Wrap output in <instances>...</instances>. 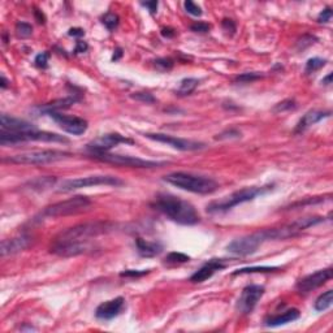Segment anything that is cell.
<instances>
[{"instance_id": "43", "label": "cell", "mask_w": 333, "mask_h": 333, "mask_svg": "<svg viewBox=\"0 0 333 333\" xmlns=\"http://www.w3.org/2000/svg\"><path fill=\"white\" fill-rule=\"evenodd\" d=\"M143 7H146L148 9V12L150 13H156V11H158V5H159V3L158 1H146V3H141Z\"/></svg>"}, {"instance_id": "19", "label": "cell", "mask_w": 333, "mask_h": 333, "mask_svg": "<svg viewBox=\"0 0 333 333\" xmlns=\"http://www.w3.org/2000/svg\"><path fill=\"white\" fill-rule=\"evenodd\" d=\"M31 245V237L26 236V234H21L17 237L9 238V240L1 241V256L7 255H15L17 252L24 251L25 249H28Z\"/></svg>"}, {"instance_id": "20", "label": "cell", "mask_w": 333, "mask_h": 333, "mask_svg": "<svg viewBox=\"0 0 333 333\" xmlns=\"http://www.w3.org/2000/svg\"><path fill=\"white\" fill-rule=\"evenodd\" d=\"M0 124H1V130L3 132H11V133H21V132H29L34 130L35 126L25 120L16 119L12 116H8L5 113L0 116Z\"/></svg>"}, {"instance_id": "35", "label": "cell", "mask_w": 333, "mask_h": 333, "mask_svg": "<svg viewBox=\"0 0 333 333\" xmlns=\"http://www.w3.org/2000/svg\"><path fill=\"white\" fill-rule=\"evenodd\" d=\"M262 77V74L260 73H255V72H251V73H244L241 74V76H237V77L234 78V81L236 82H242V83H249V82H252L258 80V78Z\"/></svg>"}, {"instance_id": "27", "label": "cell", "mask_w": 333, "mask_h": 333, "mask_svg": "<svg viewBox=\"0 0 333 333\" xmlns=\"http://www.w3.org/2000/svg\"><path fill=\"white\" fill-rule=\"evenodd\" d=\"M333 302V290H327L323 294L318 297V300L315 301L314 308L316 311H326L332 306Z\"/></svg>"}, {"instance_id": "13", "label": "cell", "mask_w": 333, "mask_h": 333, "mask_svg": "<svg viewBox=\"0 0 333 333\" xmlns=\"http://www.w3.org/2000/svg\"><path fill=\"white\" fill-rule=\"evenodd\" d=\"M264 294V286L249 285L242 290L237 301V310L241 314H250Z\"/></svg>"}, {"instance_id": "29", "label": "cell", "mask_w": 333, "mask_h": 333, "mask_svg": "<svg viewBox=\"0 0 333 333\" xmlns=\"http://www.w3.org/2000/svg\"><path fill=\"white\" fill-rule=\"evenodd\" d=\"M102 23H103V25L106 26L110 31H113V30L119 26L120 17L116 15V13H113V12H107V13L102 17Z\"/></svg>"}, {"instance_id": "50", "label": "cell", "mask_w": 333, "mask_h": 333, "mask_svg": "<svg viewBox=\"0 0 333 333\" xmlns=\"http://www.w3.org/2000/svg\"><path fill=\"white\" fill-rule=\"evenodd\" d=\"M322 83H324V85H331V83H332V73H330L327 77L323 78Z\"/></svg>"}, {"instance_id": "22", "label": "cell", "mask_w": 333, "mask_h": 333, "mask_svg": "<svg viewBox=\"0 0 333 333\" xmlns=\"http://www.w3.org/2000/svg\"><path fill=\"white\" fill-rule=\"evenodd\" d=\"M300 310H297V308H290V310L285 311V312H282V314L278 315H274V316H270V318H267L264 320V324L267 327H280L284 326V324H288V323H292L294 320L300 318Z\"/></svg>"}, {"instance_id": "3", "label": "cell", "mask_w": 333, "mask_h": 333, "mask_svg": "<svg viewBox=\"0 0 333 333\" xmlns=\"http://www.w3.org/2000/svg\"><path fill=\"white\" fill-rule=\"evenodd\" d=\"M163 180L178 189L196 193V194H211L219 188L218 182L211 177L186 173V172H173L164 176Z\"/></svg>"}, {"instance_id": "48", "label": "cell", "mask_w": 333, "mask_h": 333, "mask_svg": "<svg viewBox=\"0 0 333 333\" xmlns=\"http://www.w3.org/2000/svg\"><path fill=\"white\" fill-rule=\"evenodd\" d=\"M34 15H35V19H37L38 23H39V24H45L46 17H45V15H43V13H42L41 11H38V9H35V11H34Z\"/></svg>"}, {"instance_id": "45", "label": "cell", "mask_w": 333, "mask_h": 333, "mask_svg": "<svg viewBox=\"0 0 333 333\" xmlns=\"http://www.w3.org/2000/svg\"><path fill=\"white\" fill-rule=\"evenodd\" d=\"M68 34H69L71 37L80 38V37H83V35H85V30L81 29V28H72V29H69Z\"/></svg>"}, {"instance_id": "7", "label": "cell", "mask_w": 333, "mask_h": 333, "mask_svg": "<svg viewBox=\"0 0 333 333\" xmlns=\"http://www.w3.org/2000/svg\"><path fill=\"white\" fill-rule=\"evenodd\" d=\"M28 141H39V142H60V143H68V138L56 133L50 132H39L34 129L29 132H21V133H11V132H3L0 133V143L3 146L8 144L21 143Z\"/></svg>"}, {"instance_id": "40", "label": "cell", "mask_w": 333, "mask_h": 333, "mask_svg": "<svg viewBox=\"0 0 333 333\" xmlns=\"http://www.w3.org/2000/svg\"><path fill=\"white\" fill-rule=\"evenodd\" d=\"M190 29L195 33H208V30L211 29V26L206 23H195L190 26Z\"/></svg>"}, {"instance_id": "26", "label": "cell", "mask_w": 333, "mask_h": 333, "mask_svg": "<svg viewBox=\"0 0 333 333\" xmlns=\"http://www.w3.org/2000/svg\"><path fill=\"white\" fill-rule=\"evenodd\" d=\"M199 85V81L196 80V78H184L181 82H180V85H178L177 90H176V94L180 96H185V95H190V94L194 91V90L198 87Z\"/></svg>"}, {"instance_id": "11", "label": "cell", "mask_w": 333, "mask_h": 333, "mask_svg": "<svg viewBox=\"0 0 333 333\" xmlns=\"http://www.w3.org/2000/svg\"><path fill=\"white\" fill-rule=\"evenodd\" d=\"M144 137L152 141L160 142V143H166L168 146H172L173 148H177L180 151H196V150H202L206 147V144L198 141H192V139H184V138H177L173 136H168V134L162 133H147L144 134Z\"/></svg>"}, {"instance_id": "30", "label": "cell", "mask_w": 333, "mask_h": 333, "mask_svg": "<svg viewBox=\"0 0 333 333\" xmlns=\"http://www.w3.org/2000/svg\"><path fill=\"white\" fill-rule=\"evenodd\" d=\"M190 260V256H188L184 252H169L168 255L166 256V263L168 264H181V263H186Z\"/></svg>"}, {"instance_id": "2", "label": "cell", "mask_w": 333, "mask_h": 333, "mask_svg": "<svg viewBox=\"0 0 333 333\" xmlns=\"http://www.w3.org/2000/svg\"><path fill=\"white\" fill-rule=\"evenodd\" d=\"M113 228L115 224L110 222H82L60 232L54 238V242H89L90 238L110 233Z\"/></svg>"}, {"instance_id": "21", "label": "cell", "mask_w": 333, "mask_h": 333, "mask_svg": "<svg viewBox=\"0 0 333 333\" xmlns=\"http://www.w3.org/2000/svg\"><path fill=\"white\" fill-rule=\"evenodd\" d=\"M136 246L138 254L143 258H154L164 250L163 244H160L159 241H146L143 238H137Z\"/></svg>"}, {"instance_id": "1", "label": "cell", "mask_w": 333, "mask_h": 333, "mask_svg": "<svg viewBox=\"0 0 333 333\" xmlns=\"http://www.w3.org/2000/svg\"><path fill=\"white\" fill-rule=\"evenodd\" d=\"M152 206L158 211L166 215V218L182 225H194L200 220L199 214L192 203L170 194L158 195Z\"/></svg>"}, {"instance_id": "49", "label": "cell", "mask_w": 333, "mask_h": 333, "mask_svg": "<svg viewBox=\"0 0 333 333\" xmlns=\"http://www.w3.org/2000/svg\"><path fill=\"white\" fill-rule=\"evenodd\" d=\"M122 56V50L121 48H116V51H115V54H113V56H112V60H113V61H117V60L120 59V57H121Z\"/></svg>"}, {"instance_id": "44", "label": "cell", "mask_w": 333, "mask_h": 333, "mask_svg": "<svg viewBox=\"0 0 333 333\" xmlns=\"http://www.w3.org/2000/svg\"><path fill=\"white\" fill-rule=\"evenodd\" d=\"M314 41H316V38L311 37V35L308 37V41H306V35H305V37L302 38L300 42H298V46H300V48H302V50H304L305 47H307V46H311L312 43H315Z\"/></svg>"}, {"instance_id": "15", "label": "cell", "mask_w": 333, "mask_h": 333, "mask_svg": "<svg viewBox=\"0 0 333 333\" xmlns=\"http://www.w3.org/2000/svg\"><path fill=\"white\" fill-rule=\"evenodd\" d=\"M54 121L57 122L61 129H64L67 133H71L73 136H81L87 130V121L77 116H68L63 115L60 112H52L50 113Z\"/></svg>"}, {"instance_id": "28", "label": "cell", "mask_w": 333, "mask_h": 333, "mask_svg": "<svg viewBox=\"0 0 333 333\" xmlns=\"http://www.w3.org/2000/svg\"><path fill=\"white\" fill-rule=\"evenodd\" d=\"M278 267H248V268H240V270H236L233 272V276H237V275H245V274H264V272H274V271H278Z\"/></svg>"}, {"instance_id": "16", "label": "cell", "mask_w": 333, "mask_h": 333, "mask_svg": "<svg viewBox=\"0 0 333 333\" xmlns=\"http://www.w3.org/2000/svg\"><path fill=\"white\" fill-rule=\"evenodd\" d=\"M333 276L332 268H326V270L316 271L314 274L307 275L306 278H301L300 281L297 282V289L301 293H308L311 290H315L319 286L324 285L328 280H331Z\"/></svg>"}, {"instance_id": "8", "label": "cell", "mask_w": 333, "mask_h": 333, "mask_svg": "<svg viewBox=\"0 0 333 333\" xmlns=\"http://www.w3.org/2000/svg\"><path fill=\"white\" fill-rule=\"evenodd\" d=\"M124 181L115 176H108V174H95V176H87V177L73 178L64 181L60 188L57 189L59 193H69L73 190L82 189V188H89V186H121Z\"/></svg>"}, {"instance_id": "39", "label": "cell", "mask_w": 333, "mask_h": 333, "mask_svg": "<svg viewBox=\"0 0 333 333\" xmlns=\"http://www.w3.org/2000/svg\"><path fill=\"white\" fill-rule=\"evenodd\" d=\"M48 57H50V54H48V52H42V54L37 55V57H35V65L42 68V69L47 68Z\"/></svg>"}, {"instance_id": "18", "label": "cell", "mask_w": 333, "mask_h": 333, "mask_svg": "<svg viewBox=\"0 0 333 333\" xmlns=\"http://www.w3.org/2000/svg\"><path fill=\"white\" fill-rule=\"evenodd\" d=\"M226 267V262L224 259H211L206 264L200 267L199 270L194 272L190 278L192 282H203L208 278H211L218 271L224 270Z\"/></svg>"}, {"instance_id": "4", "label": "cell", "mask_w": 333, "mask_h": 333, "mask_svg": "<svg viewBox=\"0 0 333 333\" xmlns=\"http://www.w3.org/2000/svg\"><path fill=\"white\" fill-rule=\"evenodd\" d=\"M270 190H272V185L244 188V189L232 193L230 195L225 196L222 199L211 202L207 206V212H210V214H220V212L229 211V210H232L238 204L250 202V200L255 199L258 195H262V194L270 192Z\"/></svg>"}, {"instance_id": "14", "label": "cell", "mask_w": 333, "mask_h": 333, "mask_svg": "<svg viewBox=\"0 0 333 333\" xmlns=\"http://www.w3.org/2000/svg\"><path fill=\"white\" fill-rule=\"evenodd\" d=\"M94 250L93 245L89 242H52L50 251L52 254L64 258H69V256H77L81 254H86Z\"/></svg>"}, {"instance_id": "46", "label": "cell", "mask_w": 333, "mask_h": 333, "mask_svg": "<svg viewBox=\"0 0 333 333\" xmlns=\"http://www.w3.org/2000/svg\"><path fill=\"white\" fill-rule=\"evenodd\" d=\"M87 43L86 42H82V41H78L77 45H76V48H74V52L76 54H81V52H85L86 50H87Z\"/></svg>"}, {"instance_id": "36", "label": "cell", "mask_w": 333, "mask_h": 333, "mask_svg": "<svg viewBox=\"0 0 333 333\" xmlns=\"http://www.w3.org/2000/svg\"><path fill=\"white\" fill-rule=\"evenodd\" d=\"M132 98L138 100V102H142V103H146V104H152L156 102L155 98H154L152 94H150V93H134L133 95H132Z\"/></svg>"}, {"instance_id": "31", "label": "cell", "mask_w": 333, "mask_h": 333, "mask_svg": "<svg viewBox=\"0 0 333 333\" xmlns=\"http://www.w3.org/2000/svg\"><path fill=\"white\" fill-rule=\"evenodd\" d=\"M155 64V68L160 72H169L174 65V61L170 57H160V59H156L154 61Z\"/></svg>"}, {"instance_id": "38", "label": "cell", "mask_w": 333, "mask_h": 333, "mask_svg": "<svg viewBox=\"0 0 333 333\" xmlns=\"http://www.w3.org/2000/svg\"><path fill=\"white\" fill-rule=\"evenodd\" d=\"M148 272H150V270H142V271L126 270V271H124V272H121L120 276H121V278H142V276H144V275H147Z\"/></svg>"}, {"instance_id": "33", "label": "cell", "mask_w": 333, "mask_h": 333, "mask_svg": "<svg viewBox=\"0 0 333 333\" xmlns=\"http://www.w3.org/2000/svg\"><path fill=\"white\" fill-rule=\"evenodd\" d=\"M16 33L20 38H29L33 34V28L28 23H17L16 24Z\"/></svg>"}, {"instance_id": "37", "label": "cell", "mask_w": 333, "mask_h": 333, "mask_svg": "<svg viewBox=\"0 0 333 333\" xmlns=\"http://www.w3.org/2000/svg\"><path fill=\"white\" fill-rule=\"evenodd\" d=\"M184 7H185L186 12H188L189 15H192V16H200V15H202V8H200L198 4L194 3V1H190V0H188V1H185V4H184Z\"/></svg>"}, {"instance_id": "25", "label": "cell", "mask_w": 333, "mask_h": 333, "mask_svg": "<svg viewBox=\"0 0 333 333\" xmlns=\"http://www.w3.org/2000/svg\"><path fill=\"white\" fill-rule=\"evenodd\" d=\"M56 181H57V178L54 177V176H45V177H38L35 180H31L26 184V186L34 192H45L52 186H55Z\"/></svg>"}, {"instance_id": "9", "label": "cell", "mask_w": 333, "mask_h": 333, "mask_svg": "<svg viewBox=\"0 0 333 333\" xmlns=\"http://www.w3.org/2000/svg\"><path fill=\"white\" fill-rule=\"evenodd\" d=\"M94 159L104 162V163L115 164L119 166H130V168H158L166 166V162H155V160H144L139 158L128 155H119V154H110V152H99L91 154Z\"/></svg>"}, {"instance_id": "34", "label": "cell", "mask_w": 333, "mask_h": 333, "mask_svg": "<svg viewBox=\"0 0 333 333\" xmlns=\"http://www.w3.org/2000/svg\"><path fill=\"white\" fill-rule=\"evenodd\" d=\"M297 104L296 102H294V99H286L284 100V102H281V103L276 104V107L274 108V112H284V111H290V110H293V108H296Z\"/></svg>"}, {"instance_id": "10", "label": "cell", "mask_w": 333, "mask_h": 333, "mask_svg": "<svg viewBox=\"0 0 333 333\" xmlns=\"http://www.w3.org/2000/svg\"><path fill=\"white\" fill-rule=\"evenodd\" d=\"M264 242H267L264 230H259V232H255V233L249 234V236H245V237L232 241L226 246V250L230 254L237 256L251 255V254H254L258 250L260 245L264 244Z\"/></svg>"}, {"instance_id": "24", "label": "cell", "mask_w": 333, "mask_h": 333, "mask_svg": "<svg viewBox=\"0 0 333 333\" xmlns=\"http://www.w3.org/2000/svg\"><path fill=\"white\" fill-rule=\"evenodd\" d=\"M80 98H76V96H68V98H64V99H57L54 100L51 103H47L45 106L39 107V112L41 113H52V112H59L61 110H65V108L72 107L76 102H78Z\"/></svg>"}, {"instance_id": "41", "label": "cell", "mask_w": 333, "mask_h": 333, "mask_svg": "<svg viewBox=\"0 0 333 333\" xmlns=\"http://www.w3.org/2000/svg\"><path fill=\"white\" fill-rule=\"evenodd\" d=\"M332 15H333L332 9H331L330 7H327L326 9H324V11H323L322 13L319 15L318 21H319V23H324V24L330 23L331 19H332Z\"/></svg>"}, {"instance_id": "51", "label": "cell", "mask_w": 333, "mask_h": 333, "mask_svg": "<svg viewBox=\"0 0 333 333\" xmlns=\"http://www.w3.org/2000/svg\"><path fill=\"white\" fill-rule=\"evenodd\" d=\"M1 89H5V87H7L8 86V81L7 80H5V77H4V76H1Z\"/></svg>"}, {"instance_id": "42", "label": "cell", "mask_w": 333, "mask_h": 333, "mask_svg": "<svg viewBox=\"0 0 333 333\" xmlns=\"http://www.w3.org/2000/svg\"><path fill=\"white\" fill-rule=\"evenodd\" d=\"M222 29L225 30L226 33L233 34L234 31H236V24H234L233 20L224 19V20H222Z\"/></svg>"}, {"instance_id": "32", "label": "cell", "mask_w": 333, "mask_h": 333, "mask_svg": "<svg viewBox=\"0 0 333 333\" xmlns=\"http://www.w3.org/2000/svg\"><path fill=\"white\" fill-rule=\"evenodd\" d=\"M326 60L320 59V57H312V59L307 60L306 63V73H312L315 71H319L320 68L326 65Z\"/></svg>"}, {"instance_id": "17", "label": "cell", "mask_w": 333, "mask_h": 333, "mask_svg": "<svg viewBox=\"0 0 333 333\" xmlns=\"http://www.w3.org/2000/svg\"><path fill=\"white\" fill-rule=\"evenodd\" d=\"M125 307V300L122 297H117L115 300L107 301L99 305L95 310V316L100 320H111L119 316Z\"/></svg>"}, {"instance_id": "23", "label": "cell", "mask_w": 333, "mask_h": 333, "mask_svg": "<svg viewBox=\"0 0 333 333\" xmlns=\"http://www.w3.org/2000/svg\"><path fill=\"white\" fill-rule=\"evenodd\" d=\"M331 112H323V111H308L307 113H305L304 117L298 121L296 128V133H302L306 129H308L311 125H315L316 122L320 120L330 117Z\"/></svg>"}, {"instance_id": "12", "label": "cell", "mask_w": 333, "mask_h": 333, "mask_svg": "<svg viewBox=\"0 0 333 333\" xmlns=\"http://www.w3.org/2000/svg\"><path fill=\"white\" fill-rule=\"evenodd\" d=\"M120 143L133 144L134 141L130 138H126L119 133H108L102 137L95 138L94 141L87 143V150L91 154H99V152H108L111 148L116 147Z\"/></svg>"}, {"instance_id": "6", "label": "cell", "mask_w": 333, "mask_h": 333, "mask_svg": "<svg viewBox=\"0 0 333 333\" xmlns=\"http://www.w3.org/2000/svg\"><path fill=\"white\" fill-rule=\"evenodd\" d=\"M91 206V200L85 195H76L67 200H61L57 203H54L42 211L43 218H60V216H68V215H76L82 211L89 210Z\"/></svg>"}, {"instance_id": "5", "label": "cell", "mask_w": 333, "mask_h": 333, "mask_svg": "<svg viewBox=\"0 0 333 333\" xmlns=\"http://www.w3.org/2000/svg\"><path fill=\"white\" fill-rule=\"evenodd\" d=\"M72 154L60 150H38V151H26L17 155L3 158L4 163L23 164V166H41V164L55 163L59 160L71 158Z\"/></svg>"}, {"instance_id": "47", "label": "cell", "mask_w": 333, "mask_h": 333, "mask_svg": "<svg viewBox=\"0 0 333 333\" xmlns=\"http://www.w3.org/2000/svg\"><path fill=\"white\" fill-rule=\"evenodd\" d=\"M174 30L170 29V28H164V29H162V35L166 38H172L174 37Z\"/></svg>"}]
</instances>
